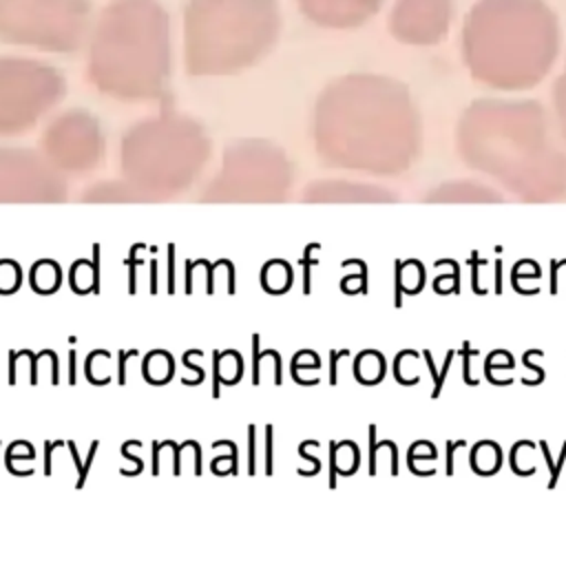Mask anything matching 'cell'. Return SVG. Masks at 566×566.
<instances>
[]
</instances>
